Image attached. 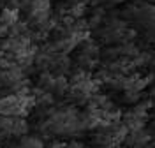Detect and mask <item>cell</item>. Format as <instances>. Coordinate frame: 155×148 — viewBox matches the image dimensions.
<instances>
[{
    "label": "cell",
    "mask_w": 155,
    "mask_h": 148,
    "mask_svg": "<svg viewBox=\"0 0 155 148\" xmlns=\"http://www.w3.org/2000/svg\"><path fill=\"white\" fill-rule=\"evenodd\" d=\"M0 117H12V118H18V117H25V111L21 108V102L19 97L16 95H7V97H0Z\"/></svg>",
    "instance_id": "6da1fadb"
},
{
    "label": "cell",
    "mask_w": 155,
    "mask_h": 148,
    "mask_svg": "<svg viewBox=\"0 0 155 148\" xmlns=\"http://www.w3.org/2000/svg\"><path fill=\"white\" fill-rule=\"evenodd\" d=\"M150 139H152V134H148V132H145V129H141V130H136V132L127 134V138L124 139V141H125L127 146L145 148L146 145L150 143Z\"/></svg>",
    "instance_id": "7a4b0ae2"
},
{
    "label": "cell",
    "mask_w": 155,
    "mask_h": 148,
    "mask_svg": "<svg viewBox=\"0 0 155 148\" xmlns=\"http://www.w3.org/2000/svg\"><path fill=\"white\" fill-rule=\"evenodd\" d=\"M122 118H124V125L127 127L129 132L141 130V129H145V125H146V118H139V117H136V115H132V113L122 115Z\"/></svg>",
    "instance_id": "3957f363"
},
{
    "label": "cell",
    "mask_w": 155,
    "mask_h": 148,
    "mask_svg": "<svg viewBox=\"0 0 155 148\" xmlns=\"http://www.w3.org/2000/svg\"><path fill=\"white\" fill-rule=\"evenodd\" d=\"M28 132V123H27V120L18 117V118H14L12 122V127H11V136H25Z\"/></svg>",
    "instance_id": "277c9868"
},
{
    "label": "cell",
    "mask_w": 155,
    "mask_h": 148,
    "mask_svg": "<svg viewBox=\"0 0 155 148\" xmlns=\"http://www.w3.org/2000/svg\"><path fill=\"white\" fill-rule=\"evenodd\" d=\"M18 21V11H11L7 7H4L2 14H0V25L4 27H11Z\"/></svg>",
    "instance_id": "5b68a950"
},
{
    "label": "cell",
    "mask_w": 155,
    "mask_h": 148,
    "mask_svg": "<svg viewBox=\"0 0 155 148\" xmlns=\"http://www.w3.org/2000/svg\"><path fill=\"white\" fill-rule=\"evenodd\" d=\"M69 88V81L64 76H58V78L53 79V85H51V92L53 94H57V95H62V94H65Z\"/></svg>",
    "instance_id": "8992f818"
},
{
    "label": "cell",
    "mask_w": 155,
    "mask_h": 148,
    "mask_svg": "<svg viewBox=\"0 0 155 148\" xmlns=\"http://www.w3.org/2000/svg\"><path fill=\"white\" fill-rule=\"evenodd\" d=\"M51 60H53V57H51V55H46V53H39V55H35L34 62H35V65H37L39 69L46 71V69H49V65H51Z\"/></svg>",
    "instance_id": "52a82bcc"
},
{
    "label": "cell",
    "mask_w": 155,
    "mask_h": 148,
    "mask_svg": "<svg viewBox=\"0 0 155 148\" xmlns=\"http://www.w3.org/2000/svg\"><path fill=\"white\" fill-rule=\"evenodd\" d=\"M18 148H44V145L39 138H23Z\"/></svg>",
    "instance_id": "ba28073f"
},
{
    "label": "cell",
    "mask_w": 155,
    "mask_h": 148,
    "mask_svg": "<svg viewBox=\"0 0 155 148\" xmlns=\"http://www.w3.org/2000/svg\"><path fill=\"white\" fill-rule=\"evenodd\" d=\"M51 4L49 0H32V5H30L28 12H34V11H49Z\"/></svg>",
    "instance_id": "9c48e42d"
},
{
    "label": "cell",
    "mask_w": 155,
    "mask_h": 148,
    "mask_svg": "<svg viewBox=\"0 0 155 148\" xmlns=\"http://www.w3.org/2000/svg\"><path fill=\"white\" fill-rule=\"evenodd\" d=\"M53 76L48 74V72H44L41 78H39V88L41 90H51V85H53Z\"/></svg>",
    "instance_id": "30bf717a"
},
{
    "label": "cell",
    "mask_w": 155,
    "mask_h": 148,
    "mask_svg": "<svg viewBox=\"0 0 155 148\" xmlns=\"http://www.w3.org/2000/svg\"><path fill=\"white\" fill-rule=\"evenodd\" d=\"M87 78H88V74L83 69H79V71H76V72L71 76V83H72V85H78V83H81L83 79H87Z\"/></svg>",
    "instance_id": "8fae6325"
},
{
    "label": "cell",
    "mask_w": 155,
    "mask_h": 148,
    "mask_svg": "<svg viewBox=\"0 0 155 148\" xmlns=\"http://www.w3.org/2000/svg\"><path fill=\"white\" fill-rule=\"evenodd\" d=\"M39 104H42V106H46V104H53V95L49 94V92H42L41 94V97L35 99Z\"/></svg>",
    "instance_id": "7c38bea8"
},
{
    "label": "cell",
    "mask_w": 155,
    "mask_h": 148,
    "mask_svg": "<svg viewBox=\"0 0 155 148\" xmlns=\"http://www.w3.org/2000/svg\"><path fill=\"white\" fill-rule=\"evenodd\" d=\"M72 32H87L88 30V23H87V20H78V21H74V27H72Z\"/></svg>",
    "instance_id": "4fadbf2b"
},
{
    "label": "cell",
    "mask_w": 155,
    "mask_h": 148,
    "mask_svg": "<svg viewBox=\"0 0 155 148\" xmlns=\"http://www.w3.org/2000/svg\"><path fill=\"white\" fill-rule=\"evenodd\" d=\"M146 109H148V108H146V104H137L130 113L136 115V117H139V118H146Z\"/></svg>",
    "instance_id": "5bb4252c"
},
{
    "label": "cell",
    "mask_w": 155,
    "mask_h": 148,
    "mask_svg": "<svg viewBox=\"0 0 155 148\" xmlns=\"http://www.w3.org/2000/svg\"><path fill=\"white\" fill-rule=\"evenodd\" d=\"M141 97L139 92H134V90H127L125 92V102H137Z\"/></svg>",
    "instance_id": "9a60e30c"
},
{
    "label": "cell",
    "mask_w": 155,
    "mask_h": 148,
    "mask_svg": "<svg viewBox=\"0 0 155 148\" xmlns=\"http://www.w3.org/2000/svg\"><path fill=\"white\" fill-rule=\"evenodd\" d=\"M88 23V28H95V27H99L101 23H102V16H99V14H94L90 20L87 21Z\"/></svg>",
    "instance_id": "2e32d148"
},
{
    "label": "cell",
    "mask_w": 155,
    "mask_h": 148,
    "mask_svg": "<svg viewBox=\"0 0 155 148\" xmlns=\"http://www.w3.org/2000/svg\"><path fill=\"white\" fill-rule=\"evenodd\" d=\"M18 2H19V7H18V9L30 11V5H32V0H18Z\"/></svg>",
    "instance_id": "e0dca14e"
},
{
    "label": "cell",
    "mask_w": 155,
    "mask_h": 148,
    "mask_svg": "<svg viewBox=\"0 0 155 148\" xmlns=\"http://www.w3.org/2000/svg\"><path fill=\"white\" fill-rule=\"evenodd\" d=\"M65 27H71V25H74V18L72 16H67V18H64V21H62Z\"/></svg>",
    "instance_id": "ac0fdd59"
},
{
    "label": "cell",
    "mask_w": 155,
    "mask_h": 148,
    "mask_svg": "<svg viewBox=\"0 0 155 148\" xmlns=\"http://www.w3.org/2000/svg\"><path fill=\"white\" fill-rule=\"evenodd\" d=\"M49 148H64V145H62V143H53Z\"/></svg>",
    "instance_id": "d6986e66"
},
{
    "label": "cell",
    "mask_w": 155,
    "mask_h": 148,
    "mask_svg": "<svg viewBox=\"0 0 155 148\" xmlns=\"http://www.w3.org/2000/svg\"><path fill=\"white\" fill-rule=\"evenodd\" d=\"M2 2H7V0H2Z\"/></svg>",
    "instance_id": "ffe728a7"
}]
</instances>
